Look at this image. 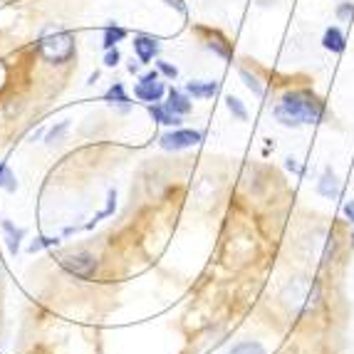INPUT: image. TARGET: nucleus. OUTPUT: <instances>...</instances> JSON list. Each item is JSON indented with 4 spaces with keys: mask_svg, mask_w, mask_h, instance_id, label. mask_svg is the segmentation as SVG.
Here are the masks:
<instances>
[{
    "mask_svg": "<svg viewBox=\"0 0 354 354\" xmlns=\"http://www.w3.org/2000/svg\"><path fill=\"white\" fill-rule=\"evenodd\" d=\"M275 119L283 127H302V124H319L327 119V106L325 102L315 97L307 89H295L283 95V100L272 109Z\"/></svg>",
    "mask_w": 354,
    "mask_h": 354,
    "instance_id": "nucleus-1",
    "label": "nucleus"
},
{
    "mask_svg": "<svg viewBox=\"0 0 354 354\" xmlns=\"http://www.w3.org/2000/svg\"><path fill=\"white\" fill-rule=\"evenodd\" d=\"M283 300L295 315L307 317V315H313L319 307V302H322V288H319V283L315 278L313 280L310 278H295L285 285Z\"/></svg>",
    "mask_w": 354,
    "mask_h": 354,
    "instance_id": "nucleus-2",
    "label": "nucleus"
},
{
    "mask_svg": "<svg viewBox=\"0 0 354 354\" xmlns=\"http://www.w3.org/2000/svg\"><path fill=\"white\" fill-rule=\"evenodd\" d=\"M40 55L53 65H62L75 55V35L67 30H55L40 37Z\"/></svg>",
    "mask_w": 354,
    "mask_h": 354,
    "instance_id": "nucleus-3",
    "label": "nucleus"
},
{
    "mask_svg": "<svg viewBox=\"0 0 354 354\" xmlns=\"http://www.w3.org/2000/svg\"><path fill=\"white\" fill-rule=\"evenodd\" d=\"M57 266L75 278L89 280L97 272V258L87 250H77V253H65L57 258Z\"/></svg>",
    "mask_w": 354,
    "mask_h": 354,
    "instance_id": "nucleus-4",
    "label": "nucleus"
},
{
    "mask_svg": "<svg viewBox=\"0 0 354 354\" xmlns=\"http://www.w3.org/2000/svg\"><path fill=\"white\" fill-rule=\"evenodd\" d=\"M203 142V131H196V129H176V131H166L161 136V147L166 151H181V149H191L196 144Z\"/></svg>",
    "mask_w": 354,
    "mask_h": 354,
    "instance_id": "nucleus-5",
    "label": "nucleus"
},
{
    "mask_svg": "<svg viewBox=\"0 0 354 354\" xmlns=\"http://www.w3.org/2000/svg\"><path fill=\"white\" fill-rule=\"evenodd\" d=\"M166 87L164 82H159V70H151L147 72V75L139 80V84L134 87V95L139 97L142 102H161V97H164Z\"/></svg>",
    "mask_w": 354,
    "mask_h": 354,
    "instance_id": "nucleus-6",
    "label": "nucleus"
},
{
    "mask_svg": "<svg viewBox=\"0 0 354 354\" xmlns=\"http://www.w3.org/2000/svg\"><path fill=\"white\" fill-rule=\"evenodd\" d=\"M134 53H136V57H139V62H151V59L159 55V42L149 35H136Z\"/></svg>",
    "mask_w": 354,
    "mask_h": 354,
    "instance_id": "nucleus-7",
    "label": "nucleus"
},
{
    "mask_svg": "<svg viewBox=\"0 0 354 354\" xmlns=\"http://www.w3.org/2000/svg\"><path fill=\"white\" fill-rule=\"evenodd\" d=\"M149 114H151V119H153V122H159V124H166V127H178V124H181V117H178V114H174L166 104H159V102L149 106Z\"/></svg>",
    "mask_w": 354,
    "mask_h": 354,
    "instance_id": "nucleus-8",
    "label": "nucleus"
},
{
    "mask_svg": "<svg viewBox=\"0 0 354 354\" xmlns=\"http://www.w3.org/2000/svg\"><path fill=\"white\" fill-rule=\"evenodd\" d=\"M317 194L325 196V198H337V196H339V181H337V176H335L332 169H325V174L319 176Z\"/></svg>",
    "mask_w": 354,
    "mask_h": 354,
    "instance_id": "nucleus-9",
    "label": "nucleus"
},
{
    "mask_svg": "<svg viewBox=\"0 0 354 354\" xmlns=\"http://www.w3.org/2000/svg\"><path fill=\"white\" fill-rule=\"evenodd\" d=\"M166 106L171 109L174 114H178V117H183V114H189L191 109H194V104H191V100L183 92H178V89H171L169 92V102H166Z\"/></svg>",
    "mask_w": 354,
    "mask_h": 354,
    "instance_id": "nucleus-10",
    "label": "nucleus"
},
{
    "mask_svg": "<svg viewBox=\"0 0 354 354\" xmlns=\"http://www.w3.org/2000/svg\"><path fill=\"white\" fill-rule=\"evenodd\" d=\"M322 45H325V50H332V53H344V48H347V42H344V35L339 28H327L325 37H322Z\"/></svg>",
    "mask_w": 354,
    "mask_h": 354,
    "instance_id": "nucleus-11",
    "label": "nucleus"
},
{
    "mask_svg": "<svg viewBox=\"0 0 354 354\" xmlns=\"http://www.w3.org/2000/svg\"><path fill=\"white\" fill-rule=\"evenodd\" d=\"M218 92V82H189L186 84V95L198 97V100H206Z\"/></svg>",
    "mask_w": 354,
    "mask_h": 354,
    "instance_id": "nucleus-12",
    "label": "nucleus"
},
{
    "mask_svg": "<svg viewBox=\"0 0 354 354\" xmlns=\"http://www.w3.org/2000/svg\"><path fill=\"white\" fill-rule=\"evenodd\" d=\"M3 230H6V236H8V250H10L12 255H18L20 241L25 238V230L23 228H15L10 221H3Z\"/></svg>",
    "mask_w": 354,
    "mask_h": 354,
    "instance_id": "nucleus-13",
    "label": "nucleus"
},
{
    "mask_svg": "<svg viewBox=\"0 0 354 354\" xmlns=\"http://www.w3.org/2000/svg\"><path fill=\"white\" fill-rule=\"evenodd\" d=\"M104 102H109V104H119L122 109H129V97H127L124 87H122L119 82L109 87V92L104 95Z\"/></svg>",
    "mask_w": 354,
    "mask_h": 354,
    "instance_id": "nucleus-14",
    "label": "nucleus"
},
{
    "mask_svg": "<svg viewBox=\"0 0 354 354\" xmlns=\"http://www.w3.org/2000/svg\"><path fill=\"white\" fill-rule=\"evenodd\" d=\"M0 189H6L8 194H15V191H18V178H15V174H12L3 161H0Z\"/></svg>",
    "mask_w": 354,
    "mask_h": 354,
    "instance_id": "nucleus-15",
    "label": "nucleus"
},
{
    "mask_svg": "<svg viewBox=\"0 0 354 354\" xmlns=\"http://www.w3.org/2000/svg\"><path fill=\"white\" fill-rule=\"evenodd\" d=\"M127 37V30L119 28V25H112V28L104 30V50L117 48V42H122Z\"/></svg>",
    "mask_w": 354,
    "mask_h": 354,
    "instance_id": "nucleus-16",
    "label": "nucleus"
},
{
    "mask_svg": "<svg viewBox=\"0 0 354 354\" xmlns=\"http://www.w3.org/2000/svg\"><path fill=\"white\" fill-rule=\"evenodd\" d=\"M225 106H228L230 114H233L236 119H241V122H245V119H248V109L243 106V102L238 100V97H233V95L225 97Z\"/></svg>",
    "mask_w": 354,
    "mask_h": 354,
    "instance_id": "nucleus-17",
    "label": "nucleus"
},
{
    "mask_svg": "<svg viewBox=\"0 0 354 354\" xmlns=\"http://www.w3.org/2000/svg\"><path fill=\"white\" fill-rule=\"evenodd\" d=\"M230 354H266V347L260 342H241L230 349Z\"/></svg>",
    "mask_w": 354,
    "mask_h": 354,
    "instance_id": "nucleus-18",
    "label": "nucleus"
},
{
    "mask_svg": "<svg viewBox=\"0 0 354 354\" xmlns=\"http://www.w3.org/2000/svg\"><path fill=\"white\" fill-rule=\"evenodd\" d=\"M57 238H48V236H40V238H35V241L30 243V253H37V250H42V248H53V245H57Z\"/></svg>",
    "mask_w": 354,
    "mask_h": 354,
    "instance_id": "nucleus-19",
    "label": "nucleus"
},
{
    "mask_svg": "<svg viewBox=\"0 0 354 354\" xmlns=\"http://www.w3.org/2000/svg\"><path fill=\"white\" fill-rule=\"evenodd\" d=\"M241 77H243V80H245V84H248V89H250V92H253L255 97H263V87H260V82H258V80H255L253 75H250L248 70H241Z\"/></svg>",
    "mask_w": 354,
    "mask_h": 354,
    "instance_id": "nucleus-20",
    "label": "nucleus"
},
{
    "mask_svg": "<svg viewBox=\"0 0 354 354\" xmlns=\"http://www.w3.org/2000/svg\"><path fill=\"white\" fill-rule=\"evenodd\" d=\"M337 18H339V20H352L354 18V6H352V3H342V6L337 8Z\"/></svg>",
    "mask_w": 354,
    "mask_h": 354,
    "instance_id": "nucleus-21",
    "label": "nucleus"
},
{
    "mask_svg": "<svg viewBox=\"0 0 354 354\" xmlns=\"http://www.w3.org/2000/svg\"><path fill=\"white\" fill-rule=\"evenodd\" d=\"M119 59H122V55H119V50H117V48L106 50V57H104V65H106V67H117V65H119Z\"/></svg>",
    "mask_w": 354,
    "mask_h": 354,
    "instance_id": "nucleus-22",
    "label": "nucleus"
},
{
    "mask_svg": "<svg viewBox=\"0 0 354 354\" xmlns=\"http://www.w3.org/2000/svg\"><path fill=\"white\" fill-rule=\"evenodd\" d=\"M156 70L161 72V75H166L169 80H174V77L178 75V70L174 65H169V62H156Z\"/></svg>",
    "mask_w": 354,
    "mask_h": 354,
    "instance_id": "nucleus-23",
    "label": "nucleus"
},
{
    "mask_svg": "<svg viewBox=\"0 0 354 354\" xmlns=\"http://www.w3.org/2000/svg\"><path fill=\"white\" fill-rule=\"evenodd\" d=\"M67 127H70V124H67V122H59L57 127H53V129L48 131V144H53L55 139H59V134H62V131H65Z\"/></svg>",
    "mask_w": 354,
    "mask_h": 354,
    "instance_id": "nucleus-24",
    "label": "nucleus"
},
{
    "mask_svg": "<svg viewBox=\"0 0 354 354\" xmlns=\"http://www.w3.org/2000/svg\"><path fill=\"white\" fill-rule=\"evenodd\" d=\"M285 169H288V171H292V174H297V176H302V166L297 164V159H292V156H290V159H285Z\"/></svg>",
    "mask_w": 354,
    "mask_h": 354,
    "instance_id": "nucleus-25",
    "label": "nucleus"
},
{
    "mask_svg": "<svg viewBox=\"0 0 354 354\" xmlns=\"http://www.w3.org/2000/svg\"><path fill=\"white\" fill-rule=\"evenodd\" d=\"M344 216H347V218L352 221V225H354V201L344 203Z\"/></svg>",
    "mask_w": 354,
    "mask_h": 354,
    "instance_id": "nucleus-26",
    "label": "nucleus"
},
{
    "mask_svg": "<svg viewBox=\"0 0 354 354\" xmlns=\"http://www.w3.org/2000/svg\"><path fill=\"white\" fill-rule=\"evenodd\" d=\"M169 3H171V6H176L178 10H186V8H183V3H181V0H169Z\"/></svg>",
    "mask_w": 354,
    "mask_h": 354,
    "instance_id": "nucleus-27",
    "label": "nucleus"
}]
</instances>
